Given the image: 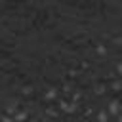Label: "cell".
Here are the masks:
<instances>
[{"mask_svg": "<svg viewBox=\"0 0 122 122\" xmlns=\"http://www.w3.org/2000/svg\"><path fill=\"white\" fill-rule=\"evenodd\" d=\"M61 111H65V112H74L76 111V105L74 103H67V101H61Z\"/></svg>", "mask_w": 122, "mask_h": 122, "instance_id": "obj_1", "label": "cell"}, {"mask_svg": "<svg viewBox=\"0 0 122 122\" xmlns=\"http://www.w3.org/2000/svg\"><path fill=\"white\" fill-rule=\"evenodd\" d=\"M109 114H120V103L118 101H111L109 103Z\"/></svg>", "mask_w": 122, "mask_h": 122, "instance_id": "obj_2", "label": "cell"}, {"mask_svg": "<svg viewBox=\"0 0 122 122\" xmlns=\"http://www.w3.org/2000/svg\"><path fill=\"white\" fill-rule=\"evenodd\" d=\"M25 118H27V112H25V111H19V112L15 111V114H13V120H15V122H23Z\"/></svg>", "mask_w": 122, "mask_h": 122, "instance_id": "obj_3", "label": "cell"}, {"mask_svg": "<svg viewBox=\"0 0 122 122\" xmlns=\"http://www.w3.org/2000/svg\"><path fill=\"white\" fill-rule=\"evenodd\" d=\"M55 97H57V90L55 88H50L46 92V99H55Z\"/></svg>", "mask_w": 122, "mask_h": 122, "instance_id": "obj_4", "label": "cell"}, {"mask_svg": "<svg viewBox=\"0 0 122 122\" xmlns=\"http://www.w3.org/2000/svg\"><path fill=\"white\" fill-rule=\"evenodd\" d=\"M97 118H99V122H107V118H109V112H107V111H101V112L97 114Z\"/></svg>", "mask_w": 122, "mask_h": 122, "instance_id": "obj_5", "label": "cell"}, {"mask_svg": "<svg viewBox=\"0 0 122 122\" xmlns=\"http://www.w3.org/2000/svg\"><path fill=\"white\" fill-rule=\"evenodd\" d=\"M105 90H107V88H105V86H103V84H99V86H97V88H95V93H97V95H101V93H103V92H105Z\"/></svg>", "mask_w": 122, "mask_h": 122, "instance_id": "obj_6", "label": "cell"}, {"mask_svg": "<svg viewBox=\"0 0 122 122\" xmlns=\"http://www.w3.org/2000/svg\"><path fill=\"white\" fill-rule=\"evenodd\" d=\"M105 51H107V50H105V46H103V44H99V46H97V53H99V55H103Z\"/></svg>", "mask_w": 122, "mask_h": 122, "instance_id": "obj_7", "label": "cell"}, {"mask_svg": "<svg viewBox=\"0 0 122 122\" xmlns=\"http://www.w3.org/2000/svg\"><path fill=\"white\" fill-rule=\"evenodd\" d=\"M112 88H114V90H122V82H120V80L112 82Z\"/></svg>", "mask_w": 122, "mask_h": 122, "instance_id": "obj_8", "label": "cell"}, {"mask_svg": "<svg viewBox=\"0 0 122 122\" xmlns=\"http://www.w3.org/2000/svg\"><path fill=\"white\" fill-rule=\"evenodd\" d=\"M29 93H32V88L30 86H25L23 88V95H29Z\"/></svg>", "mask_w": 122, "mask_h": 122, "instance_id": "obj_9", "label": "cell"}, {"mask_svg": "<svg viewBox=\"0 0 122 122\" xmlns=\"http://www.w3.org/2000/svg\"><path fill=\"white\" fill-rule=\"evenodd\" d=\"M2 122H15V120H13V118H11V116H10V114H6V116H4V118H2Z\"/></svg>", "mask_w": 122, "mask_h": 122, "instance_id": "obj_10", "label": "cell"}, {"mask_svg": "<svg viewBox=\"0 0 122 122\" xmlns=\"http://www.w3.org/2000/svg\"><path fill=\"white\" fill-rule=\"evenodd\" d=\"M48 114H50V116H55L57 111H55V109H48Z\"/></svg>", "mask_w": 122, "mask_h": 122, "instance_id": "obj_11", "label": "cell"}, {"mask_svg": "<svg viewBox=\"0 0 122 122\" xmlns=\"http://www.w3.org/2000/svg\"><path fill=\"white\" fill-rule=\"evenodd\" d=\"M80 97H82V95H80V93H76V92H74V93H72V99H74V101H78V99H80Z\"/></svg>", "mask_w": 122, "mask_h": 122, "instance_id": "obj_12", "label": "cell"}, {"mask_svg": "<svg viewBox=\"0 0 122 122\" xmlns=\"http://www.w3.org/2000/svg\"><path fill=\"white\" fill-rule=\"evenodd\" d=\"M116 71H118V72L122 74V63H118V67H116Z\"/></svg>", "mask_w": 122, "mask_h": 122, "instance_id": "obj_13", "label": "cell"}, {"mask_svg": "<svg viewBox=\"0 0 122 122\" xmlns=\"http://www.w3.org/2000/svg\"><path fill=\"white\" fill-rule=\"evenodd\" d=\"M118 122H122V114H118Z\"/></svg>", "mask_w": 122, "mask_h": 122, "instance_id": "obj_14", "label": "cell"}]
</instances>
